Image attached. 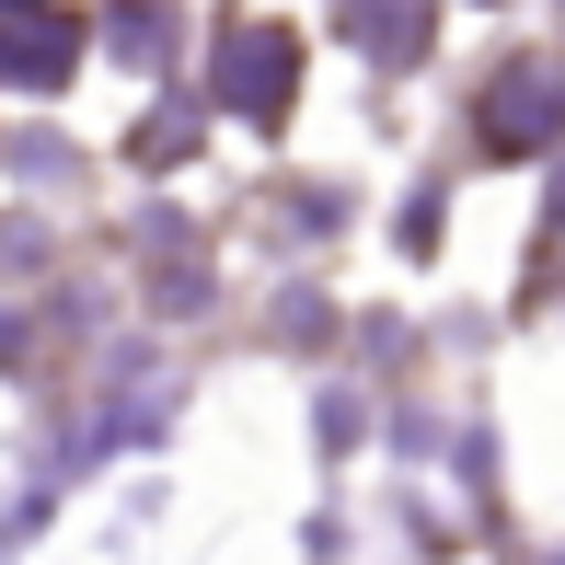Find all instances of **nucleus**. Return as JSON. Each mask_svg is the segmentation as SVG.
<instances>
[{
  "label": "nucleus",
  "instance_id": "f03ea898",
  "mask_svg": "<svg viewBox=\"0 0 565 565\" xmlns=\"http://www.w3.org/2000/svg\"><path fill=\"white\" fill-rule=\"evenodd\" d=\"M565 127V82L543 58H520L508 70V82H484V150H497V162H520V150H543Z\"/></svg>",
  "mask_w": 565,
  "mask_h": 565
},
{
  "label": "nucleus",
  "instance_id": "7ed1b4c3",
  "mask_svg": "<svg viewBox=\"0 0 565 565\" xmlns=\"http://www.w3.org/2000/svg\"><path fill=\"white\" fill-rule=\"evenodd\" d=\"M70 58H82L70 23H23V35H0V82H70Z\"/></svg>",
  "mask_w": 565,
  "mask_h": 565
},
{
  "label": "nucleus",
  "instance_id": "f257e3e1",
  "mask_svg": "<svg viewBox=\"0 0 565 565\" xmlns=\"http://www.w3.org/2000/svg\"><path fill=\"white\" fill-rule=\"evenodd\" d=\"M209 82H220V105L254 116V127L289 116V93H300V35H289V23H220Z\"/></svg>",
  "mask_w": 565,
  "mask_h": 565
}]
</instances>
